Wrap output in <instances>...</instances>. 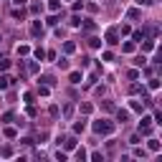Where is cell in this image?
I'll return each mask as SVG.
<instances>
[{
	"label": "cell",
	"mask_w": 162,
	"mask_h": 162,
	"mask_svg": "<svg viewBox=\"0 0 162 162\" xmlns=\"http://www.w3.org/2000/svg\"><path fill=\"white\" fill-rule=\"evenodd\" d=\"M94 132H99V134H112L114 124H109L106 119H99V122H94Z\"/></svg>",
	"instance_id": "6da1fadb"
},
{
	"label": "cell",
	"mask_w": 162,
	"mask_h": 162,
	"mask_svg": "<svg viewBox=\"0 0 162 162\" xmlns=\"http://www.w3.org/2000/svg\"><path fill=\"white\" fill-rule=\"evenodd\" d=\"M71 84H81V74H79V71L71 74Z\"/></svg>",
	"instance_id": "3957f363"
},
{
	"label": "cell",
	"mask_w": 162,
	"mask_h": 162,
	"mask_svg": "<svg viewBox=\"0 0 162 162\" xmlns=\"http://www.w3.org/2000/svg\"><path fill=\"white\" fill-rule=\"evenodd\" d=\"M41 31H43V28H41V23H33V36H38Z\"/></svg>",
	"instance_id": "5b68a950"
},
{
	"label": "cell",
	"mask_w": 162,
	"mask_h": 162,
	"mask_svg": "<svg viewBox=\"0 0 162 162\" xmlns=\"http://www.w3.org/2000/svg\"><path fill=\"white\" fill-rule=\"evenodd\" d=\"M150 150H155V152L160 150V142H157V139H150Z\"/></svg>",
	"instance_id": "277c9868"
},
{
	"label": "cell",
	"mask_w": 162,
	"mask_h": 162,
	"mask_svg": "<svg viewBox=\"0 0 162 162\" xmlns=\"http://www.w3.org/2000/svg\"><path fill=\"white\" fill-rule=\"evenodd\" d=\"M84 129H86V119H79L74 124V132H84Z\"/></svg>",
	"instance_id": "7a4b0ae2"
}]
</instances>
